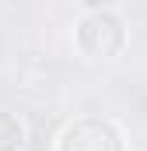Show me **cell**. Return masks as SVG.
<instances>
[{
  "label": "cell",
  "instance_id": "cell-2",
  "mask_svg": "<svg viewBox=\"0 0 147 151\" xmlns=\"http://www.w3.org/2000/svg\"><path fill=\"white\" fill-rule=\"evenodd\" d=\"M53 151H126V137L119 123L102 119V116H81L70 119L60 134Z\"/></svg>",
  "mask_w": 147,
  "mask_h": 151
},
{
  "label": "cell",
  "instance_id": "cell-1",
  "mask_svg": "<svg viewBox=\"0 0 147 151\" xmlns=\"http://www.w3.org/2000/svg\"><path fill=\"white\" fill-rule=\"evenodd\" d=\"M130 46V28L116 4H84L74 18V49L88 63L123 56Z\"/></svg>",
  "mask_w": 147,
  "mask_h": 151
},
{
  "label": "cell",
  "instance_id": "cell-3",
  "mask_svg": "<svg viewBox=\"0 0 147 151\" xmlns=\"http://www.w3.org/2000/svg\"><path fill=\"white\" fill-rule=\"evenodd\" d=\"M25 144H28L25 119L11 109H0V151H25Z\"/></svg>",
  "mask_w": 147,
  "mask_h": 151
}]
</instances>
